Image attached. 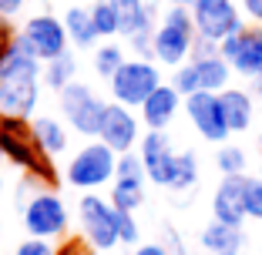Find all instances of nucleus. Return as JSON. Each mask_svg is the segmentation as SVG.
Returning <instances> with one entry per match:
<instances>
[{"label":"nucleus","instance_id":"c85d7f7f","mask_svg":"<svg viewBox=\"0 0 262 255\" xmlns=\"http://www.w3.org/2000/svg\"><path fill=\"white\" fill-rule=\"evenodd\" d=\"M171 84H175V91L182 94V98H188V94L202 91V81H199V71H195V64L185 61L182 67L171 71Z\"/></svg>","mask_w":262,"mask_h":255},{"label":"nucleus","instance_id":"7ed1b4c3","mask_svg":"<svg viewBox=\"0 0 262 255\" xmlns=\"http://www.w3.org/2000/svg\"><path fill=\"white\" fill-rule=\"evenodd\" d=\"M195 20L188 4H168V10L162 14L158 27L151 37V57L162 67H182L185 61H192V47H195Z\"/></svg>","mask_w":262,"mask_h":255},{"label":"nucleus","instance_id":"a211bd4d","mask_svg":"<svg viewBox=\"0 0 262 255\" xmlns=\"http://www.w3.org/2000/svg\"><path fill=\"white\" fill-rule=\"evenodd\" d=\"M202 248L208 255H242V245H246V235H242L239 225H225V222H212L202 228Z\"/></svg>","mask_w":262,"mask_h":255},{"label":"nucleus","instance_id":"c756f323","mask_svg":"<svg viewBox=\"0 0 262 255\" xmlns=\"http://www.w3.org/2000/svg\"><path fill=\"white\" fill-rule=\"evenodd\" d=\"M118 225H121V245H141V228H138L135 212L118 208Z\"/></svg>","mask_w":262,"mask_h":255},{"label":"nucleus","instance_id":"dca6fc26","mask_svg":"<svg viewBox=\"0 0 262 255\" xmlns=\"http://www.w3.org/2000/svg\"><path fill=\"white\" fill-rule=\"evenodd\" d=\"M246 198H249V175H222L215 195H212V218L242 228L249 218Z\"/></svg>","mask_w":262,"mask_h":255},{"label":"nucleus","instance_id":"5701e85b","mask_svg":"<svg viewBox=\"0 0 262 255\" xmlns=\"http://www.w3.org/2000/svg\"><path fill=\"white\" fill-rule=\"evenodd\" d=\"M64 27H68V37H71L74 47H94L101 40L88 7H71L68 14H64Z\"/></svg>","mask_w":262,"mask_h":255},{"label":"nucleus","instance_id":"9b49d317","mask_svg":"<svg viewBox=\"0 0 262 255\" xmlns=\"http://www.w3.org/2000/svg\"><path fill=\"white\" fill-rule=\"evenodd\" d=\"M185 114L205 141H212V145H225L229 141L232 128H229V118H225V108H222V94H212V91L188 94Z\"/></svg>","mask_w":262,"mask_h":255},{"label":"nucleus","instance_id":"f03ea898","mask_svg":"<svg viewBox=\"0 0 262 255\" xmlns=\"http://www.w3.org/2000/svg\"><path fill=\"white\" fill-rule=\"evenodd\" d=\"M0 158H7L14 168H20L24 175L31 178V185L54 188V181H57L54 158L37 145L31 118L0 114Z\"/></svg>","mask_w":262,"mask_h":255},{"label":"nucleus","instance_id":"a19ab883","mask_svg":"<svg viewBox=\"0 0 262 255\" xmlns=\"http://www.w3.org/2000/svg\"><path fill=\"white\" fill-rule=\"evenodd\" d=\"M259 151H262V134H259Z\"/></svg>","mask_w":262,"mask_h":255},{"label":"nucleus","instance_id":"f8f14e48","mask_svg":"<svg viewBox=\"0 0 262 255\" xmlns=\"http://www.w3.org/2000/svg\"><path fill=\"white\" fill-rule=\"evenodd\" d=\"M145 185H148V171L141 161L138 151H128V155H118V171L115 181H111V205L121 212H135L141 208L145 201Z\"/></svg>","mask_w":262,"mask_h":255},{"label":"nucleus","instance_id":"4be33fe9","mask_svg":"<svg viewBox=\"0 0 262 255\" xmlns=\"http://www.w3.org/2000/svg\"><path fill=\"white\" fill-rule=\"evenodd\" d=\"M31 128H34V138H37V145L44 148L51 158H61L64 151H68V145H71V131L64 128L61 118L37 114V118H31Z\"/></svg>","mask_w":262,"mask_h":255},{"label":"nucleus","instance_id":"f704fd0d","mask_svg":"<svg viewBox=\"0 0 262 255\" xmlns=\"http://www.w3.org/2000/svg\"><path fill=\"white\" fill-rule=\"evenodd\" d=\"M131 255H171V248L162 245V242H145V245L131 248Z\"/></svg>","mask_w":262,"mask_h":255},{"label":"nucleus","instance_id":"393cba45","mask_svg":"<svg viewBox=\"0 0 262 255\" xmlns=\"http://www.w3.org/2000/svg\"><path fill=\"white\" fill-rule=\"evenodd\" d=\"M124 61H128V54H124V47L118 44V40H101L98 51H94V71H98L104 81L115 78V71L121 67Z\"/></svg>","mask_w":262,"mask_h":255},{"label":"nucleus","instance_id":"412c9836","mask_svg":"<svg viewBox=\"0 0 262 255\" xmlns=\"http://www.w3.org/2000/svg\"><path fill=\"white\" fill-rule=\"evenodd\" d=\"M192 64H195V71H199L202 91L222 94L225 87H232L235 71H232V64L222 57V51H215V54H205V57H192Z\"/></svg>","mask_w":262,"mask_h":255},{"label":"nucleus","instance_id":"b1692460","mask_svg":"<svg viewBox=\"0 0 262 255\" xmlns=\"http://www.w3.org/2000/svg\"><path fill=\"white\" fill-rule=\"evenodd\" d=\"M74 81H77V61H74L71 51L44 64V87H51V91H64V87L74 84Z\"/></svg>","mask_w":262,"mask_h":255},{"label":"nucleus","instance_id":"20e7f679","mask_svg":"<svg viewBox=\"0 0 262 255\" xmlns=\"http://www.w3.org/2000/svg\"><path fill=\"white\" fill-rule=\"evenodd\" d=\"M115 171H118V151H111L101 138H91L84 141V148L74 151V158L64 168V178L77 192H98V188L115 181Z\"/></svg>","mask_w":262,"mask_h":255},{"label":"nucleus","instance_id":"2eb2a0df","mask_svg":"<svg viewBox=\"0 0 262 255\" xmlns=\"http://www.w3.org/2000/svg\"><path fill=\"white\" fill-rule=\"evenodd\" d=\"M138 155H141V161H145L148 181L168 188L171 175H175V165H178V151H175L168 134L165 131H145L141 141H138Z\"/></svg>","mask_w":262,"mask_h":255},{"label":"nucleus","instance_id":"58836bf2","mask_svg":"<svg viewBox=\"0 0 262 255\" xmlns=\"http://www.w3.org/2000/svg\"><path fill=\"white\" fill-rule=\"evenodd\" d=\"M249 91H252L255 98H262V74H259V78H252V81H249Z\"/></svg>","mask_w":262,"mask_h":255},{"label":"nucleus","instance_id":"aec40b11","mask_svg":"<svg viewBox=\"0 0 262 255\" xmlns=\"http://www.w3.org/2000/svg\"><path fill=\"white\" fill-rule=\"evenodd\" d=\"M111 7L118 10L124 40L141 34V31H155V7L148 0H111Z\"/></svg>","mask_w":262,"mask_h":255},{"label":"nucleus","instance_id":"37998d69","mask_svg":"<svg viewBox=\"0 0 262 255\" xmlns=\"http://www.w3.org/2000/svg\"><path fill=\"white\" fill-rule=\"evenodd\" d=\"M242 255H246V252H242Z\"/></svg>","mask_w":262,"mask_h":255},{"label":"nucleus","instance_id":"0eeeda50","mask_svg":"<svg viewBox=\"0 0 262 255\" xmlns=\"http://www.w3.org/2000/svg\"><path fill=\"white\" fill-rule=\"evenodd\" d=\"M57 108H61V118L71 124V131L81 134L84 141H91L101 134V118H104L108 101H101L91 84L74 81L64 91H57Z\"/></svg>","mask_w":262,"mask_h":255},{"label":"nucleus","instance_id":"9d476101","mask_svg":"<svg viewBox=\"0 0 262 255\" xmlns=\"http://www.w3.org/2000/svg\"><path fill=\"white\" fill-rule=\"evenodd\" d=\"M188 7H192L199 37L215 40V44H222L225 37H232L246 27V14L235 0H192Z\"/></svg>","mask_w":262,"mask_h":255},{"label":"nucleus","instance_id":"ea45409f","mask_svg":"<svg viewBox=\"0 0 262 255\" xmlns=\"http://www.w3.org/2000/svg\"><path fill=\"white\" fill-rule=\"evenodd\" d=\"M0 201H4V175H0Z\"/></svg>","mask_w":262,"mask_h":255},{"label":"nucleus","instance_id":"cd10ccee","mask_svg":"<svg viewBox=\"0 0 262 255\" xmlns=\"http://www.w3.org/2000/svg\"><path fill=\"white\" fill-rule=\"evenodd\" d=\"M215 165H219L222 175H246L249 158H246V151H242L239 145H222L219 155H215Z\"/></svg>","mask_w":262,"mask_h":255},{"label":"nucleus","instance_id":"f257e3e1","mask_svg":"<svg viewBox=\"0 0 262 255\" xmlns=\"http://www.w3.org/2000/svg\"><path fill=\"white\" fill-rule=\"evenodd\" d=\"M40 87H44V64L27 54L20 40H14V47L0 61V114L34 118Z\"/></svg>","mask_w":262,"mask_h":255},{"label":"nucleus","instance_id":"7c9ffc66","mask_svg":"<svg viewBox=\"0 0 262 255\" xmlns=\"http://www.w3.org/2000/svg\"><path fill=\"white\" fill-rule=\"evenodd\" d=\"M249 218L262 222V178H249V198H246Z\"/></svg>","mask_w":262,"mask_h":255},{"label":"nucleus","instance_id":"a878e982","mask_svg":"<svg viewBox=\"0 0 262 255\" xmlns=\"http://www.w3.org/2000/svg\"><path fill=\"white\" fill-rule=\"evenodd\" d=\"M88 10H91V20H94V27H98L101 40L121 37V20H118V10L111 7V0H98V4H91Z\"/></svg>","mask_w":262,"mask_h":255},{"label":"nucleus","instance_id":"2f4dec72","mask_svg":"<svg viewBox=\"0 0 262 255\" xmlns=\"http://www.w3.org/2000/svg\"><path fill=\"white\" fill-rule=\"evenodd\" d=\"M14 255H61V252L54 248V242H47V239H27L17 245Z\"/></svg>","mask_w":262,"mask_h":255},{"label":"nucleus","instance_id":"bb28decb","mask_svg":"<svg viewBox=\"0 0 262 255\" xmlns=\"http://www.w3.org/2000/svg\"><path fill=\"white\" fill-rule=\"evenodd\" d=\"M199 185V158L192 151H178V165H175V175H171V192H192Z\"/></svg>","mask_w":262,"mask_h":255},{"label":"nucleus","instance_id":"4c0bfd02","mask_svg":"<svg viewBox=\"0 0 262 255\" xmlns=\"http://www.w3.org/2000/svg\"><path fill=\"white\" fill-rule=\"evenodd\" d=\"M168 248H171V255H195V252H188V248L178 242V235L171 232V228H168Z\"/></svg>","mask_w":262,"mask_h":255},{"label":"nucleus","instance_id":"ddd939ff","mask_svg":"<svg viewBox=\"0 0 262 255\" xmlns=\"http://www.w3.org/2000/svg\"><path fill=\"white\" fill-rule=\"evenodd\" d=\"M222 57L232 64V71L239 78L252 81L262 74V27L259 24H246L239 34H232L219 44Z\"/></svg>","mask_w":262,"mask_h":255},{"label":"nucleus","instance_id":"4468645a","mask_svg":"<svg viewBox=\"0 0 262 255\" xmlns=\"http://www.w3.org/2000/svg\"><path fill=\"white\" fill-rule=\"evenodd\" d=\"M111 151L118 155H128L135 151L141 141V121L135 114V108L121 104V101H111L108 108H104V118H101V134H98Z\"/></svg>","mask_w":262,"mask_h":255},{"label":"nucleus","instance_id":"6e6552de","mask_svg":"<svg viewBox=\"0 0 262 255\" xmlns=\"http://www.w3.org/2000/svg\"><path fill=\"white\" fill-rule=\"evenodd\" d=\"M158 84H165L162 64L151 61V57H128V61L115 71V78L108 81L111 98L121 101V104H128V108H141L145 98Z\"/></svg>","mask_w":262,"mask_h":255},{"label":"nucleus","instance_id":"6ab92c4d","mask_svg":"<svg viewBox=\"0 0 262 255\" xmlns=\"http://www.w3.org/2000/svg\"><path fill=\"white\" fill-rule=\"evenodd\" d=\"M222 108L229 118L232 134L235 131H249L255 121V94L249 87H225L222 91Z\"/></svg>","mask_w":262,"mask_h":255},{"label":"nucleus","instance_id":"e433bc0d","mask_svg":"<svg viewBox=\"0 0 262 255\" xmlns=\"http://www.w3.org/2000/svg\"><path fill=\"white\" fill-rule=\"evenodd\" d=\"M219 44L215 40H205V37H195V47H192V57H205V54H215Z\"/></svg>","mask_w":262,"mask_h":255},{"label":"nucleus","instance_id":"c9c22d12","mask_svg":"<svg viewBox=\"0 0 262 255\" xmlns=\"http://www.w3.org/2000/svg\"><path fill=\"white\" fill-rule=\"evenodd\" d=\"M24 4H27V0H0V17H7V20H14V17L24 10Z\"/></svg>","mask_w":262,"mask_h":255},{"label":"nucleus","instance_id":"72a5a7b5","mask_svg":"<svg viewBox=\"0 0 262 255\" xmlns=\"http://www.w3.org/2000/svg\"><path fill=\"white\" fill-rule=\"evenodd\" d=\"M239 7H242V14H246L249 20L262 27V0H239Z\"/></svg>","mask_w":262,"mask_h":255},{"label":"nucleus","instance_id":"79ce46f5","mask_svg":"<svg viewBox=\"0 0 262 255\" xmlns=\"http://www.w3.org/2000/svg\"><path fill=\"white\" fill-rule=\"evenodd\" d=\"M259 178H262V168H259Z\"/></svg>","mask_w":262,"mask_h":255},{"label":"nucleus","instance_id":"423d86ee","mask_svg":"<svg viewBox=\"0 0 262 255\" xmlns=\"http://www.w3.org/2000/svg\"><path fill=\"white\" fill-rule=\"evenodd\" d=\"M20 222L27 228L31 239H64L68 235V225H71V212L64 205V198L54 192V188H44L40 185L31 198L24 201V212H20Z\"/></svg>","mask_w":262,"mask_h":255},{"label":"nucleus","instance_id":"473e14b6","mask_svg":"<svg viewBox=\"0 0 262 255\" xmlns=\"http://www.w3.org/2000/svg\"><path fill=\"white\" fill-rule=\"evenodd\" d=\"M14 40H17V27L7 20V17H0V61H4V54L14 47Z\"/></svg>","mask_w":262,"mask_h":255},{"label":"nucleus","instance_id":"1a4fd4ad","mask_svg":"<svg viewBox=\"0 0 262 255\" xmlns=\"http://www.w3.org/2000/svg\"><path fill=\"white\" fill-rule=\"evenodd\" d=\"M17 40H20V47L31 57H37L40 64L54 61V57H61V54H68V47H71L64 17H54V14H34V17H27L24 27L17 31Z\"/></svg>","mask_w":262,"mask_h":255},{"label":"nucleus","instance_id":"f3484780","mask_svg":"<svg viewBox=\"0 0 262 255\" xmlns=\"http://www.w3.org/2000/svg\"><path fill=\"white\" fill-rule=\"evenodd\" d=\"M178 111H185V98L175 91L171 81H165V84H158L145 98V104L138 108V114H141V124H145L148 131H165V128L178 118Z\"/></svg>","mask_w":262,"mask_h":255},{"label":"nucleus","instance_id":"39448f33","mask_svg":"<svg viewBox=\"0 0 262 255\" xmlns=\"http://www.w3.org/2000/svg\"><path fill=\"white\" fill-rule=\"evenodd\" d=\"M77 222H81V235L84 245L94 252H111L115 245H121V225H118V208L111 205V198L98 192H84L77 201Z\"/></svg>","mask_w":262,"mask_h":255}]
</instances>
